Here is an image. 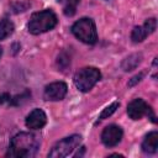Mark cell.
<instances>
[{
	"instance_id": "cell-5",
	"label": "cell",
	"mask_w": 158,
	"mask_h": 158,
	"mask_svg": "<svg viewBox=\"0 0 158 158\" xmlns=\"http://www.w3.org/2000/svg\"><path fill=\"white\" fill-rule=\"evenodd\" d=\"M80 142H81V137L79 135H72L69 137H65L53 146V148L48 153V157H51V158L67 157L80 144Z\"/></svg>"
},
{
	"instance_id": "cell-13",
	"label": "cell",
	"mask_w": 158,
	"mask_h": 158,
	"mask_svg": "<svg viewBox=\"0 0 158 158\" xmlns=\"http://www.w3.org/2000/svg\"><path fill=\"white\" fill-rule=\"evenodd\" d=\"M58 2L63 6V12L67 16H72L75 14V7L79 0H58Z\"/></svg>"
},
{
	"instance_id": "cell-9",
	"label": "cell",
	"mask_w": 158,
	"mask_h": 158,
	"mask_svg": "<svg viewBox=\"0 0 158 158\" xmlns=\"http://www.w3.org/2000/svg\"><path fill=\"white\" fill-rule=\"evenodd\" d=\"M46 121H47L46 114L41 109H35L27 115L26 126L31 130H38V128H42L46 125Z\"/></svg>"
},
{
	"instance_id": "cell-10",
	"label": "cell",
	"mask_w": 158,
	"mask_h": 158,
	"mask_svg": "<svg viewBox=\"0 0 158 158\" xmlns=\"http://www.w3.org/2000/svg\"><path fill=\"white\" fill-rule=\"evenodd\" d=\"M142 149L146 153H156L158 149V132L153 131L148 133L142 143Z\"/></svg>"
},
{
	"instance_id": "cell-1",
	"label": "cell",
	"mask_w": 158,
	"mask_h": 158,
	"mask_svg": "<svg viewBox=\"0 0 158 158\" xmlns=\"http://www.w3.org/2000/svg\"><path fill=\"white\" fill-rule=\"evenodd\" d=\"M40 147V139L36 135L30 132H20L12 137L6 156L15 158L33 157Z\"/></svg>"
},
{
	"instance_id": "cell-15",
	"label": "cell",
	"mask_w": 158,
	"mask_h": 158,
	"mask_svg": "<svg viewBox=\"0 0 158 158\" xmlns=\"http://www.w3.org/2000/svg\"><path fill=\"white\" fill-rule=\"evenodd\" d=\"M120 106V102L118 101H114L111 105H109L107 107H105L104 109V111L100 114V116H99V120H104V118H107L109 116H111L115 111H116V109Z\"/></svg>"
},
{
	"instance_id": "cell-14",
	"label": "cell",
	"mask_w": 158,
	"mask_h": 158,
	"mask_svg": "<svg viewBox=\"0 0 158 158\" xmlns=\"http://www.w3.org/2000/svg\"><path fill=\"white\" fill-rule=\"evenodd\" d=\"M147 36H148V32L144 28V26H137V27H135L133 31H132V33H131V38H132V41L135 43L142 42Z\"/></svg>"
},
{
	"instance_id": "cell-6",
	"label": "cell",
	"mask_w": 158,
	"mask_h": 158,
	"mask_svg": "<svg viewBox=\"0 0 158 158\" xmlns=\"http://www.w3.org/2000/svg\"><path fill=\"white\" fill-rule=\"evenodd\" d=\"M127 114L132 120H139L144 115H149L152 117V121L154 122V116L152 114L151 107L147 105V102L142 99H135L132 100L127 106Z\"/></svg>"
},
{
	"instance_id": "cell-17",
	"label": "cell",
	"mask_w": 158,
	"mask_h": 158,
	"mask_svg": "<svg viewBox=\"0 0 158 158\" xmlns=\"http://www.w3.org/2000/svg\"><path fill=\"white\" fill-rule=\"evenodd\" d=\"M11 100H12V98H11V95L10 94H7V93H4V94H0V104H11Z\"/></svg>"
},
{
	"instance_id": "cell-3",
	"label": "cell",
	"mask_w": 158,
	"mask_h": 158,
	"mask_svg": "<svg viewBox=\"0 0 158 158\" xmlns=\"http://www.w3.org/2000/svg\"><path fill=\"white\" fill-rule=\"evenodd\" d=\"M72 32L78 40H80L86 44H94L98 40L95 22L88 17H84L77 21L72 26Z\"/></svg>"
},
{
	"instance_id": "cell-18",
	"label": "cell",
	"mask_w": 158,
	"mask_h": 158,
	"mask_svg": "<svg viewBox=\"0 0 158 158\" xmlns=\"http://www.w3.org/2000/svg\"><path fill=\"white\" fill-rule=\"evenodd\" d=\"M143 75H144V73H139V74H137L136 77H133V78H132V79H131L130 81H128V85H130V86L135 85V84H136L137 81H139V80H141V79L143 78Z\"/></svg>"
},
{
	"instance_id": "cell-2",
	"label": "cell",
	"mask_w": 158,
	"mask_h": 158,
	"mask_svg": "<svg viewBox=\"0 0 158 158\" xmlns=\"http://www.w3.org/2000/svg\"><path fill=\"white\" fill-rule=\"evenodd\" d=\"M57 16L51 10L35 12L28 21V31L32 35H40L52 30L57 25Z\"/></svg>"
},
{
	"instance_id": "cell-16",
	"label": "cell",
	"mask_w": 158,
	"mask_h": 158,
	"mask_svg": "<svg viewBox=\"0 0 158 158\" xmlns=\"http://www.w3.org/2000/svg\"><path fill=\"white\" fill-rule=\"evenodd\" d=\"M144 28L147 30V32H148V35H151L152 32H154V30H156V26H157V22H156V19H148V20H146V22H144Z\"/></svg>"
},
{
	"instance_id": "cell-11",
	"label": "cell",
	"mask_w": 158,
	"mask_h": 158,
	"mask_svg": "<svg viewBox=\"0 0 158 158\" xmlns=\"http://www.w3.org/2000/svg\"><path fill=\"white\" fill-rule=\"evenodd\" d=\"M14 23L10 20H1L0 21V41L5 40L14 32Z\"/></svg>"
},
{
	"instance_id": "cell-12",
	"label": "cell",
	"mask_w": 158,
	"mask_h": 158,
	"mask_svg": "<svg viewBox=\"0 0 158 158\" xmlns=\"http://www.w3.org/2000/svg\"><path fill=\"white\" fill-rule=\"evenodd\" d=\"M139 62H141V54H132V56H130L128 58H126V59L123 60L122 68H123V70H126V72L132 70V69H135V68L139 64Z\"/></svg>"
},
{
	"instance_id": "cell-19",
	"label": "cell",
	"mask_w": 158,
	"mask_h": 158,
	"mask_svg": "<svg viewBox=\"0 0 158 158\" xmlns=\"http://www.w3.org/2000/svg\"><path fill=\"white\" fill-rule=\"evenodd\" d=\"M1 54H2V49H1V47H0V57H1Z\"/></svg>"
},
{
	"instance_id": "cell-8",
	"label": "cell",
	"mask_w": 158,
	"mask_h": 158,
	"mask_svg": "<svg viewBox=\"0 0 158 158\" xmlns=\"http://www.w3.org/2000/svg\"><path fill=\"white\" fill-rule=\"evenodd\" d=\"M67 94V85L63 81H56L51 83L49 85L46 86L43 96L46 100L49 101H58L62 100Z\"/></svg>"
},
{
	"instance_id": "cell-4",
	"label": "cell",
	"mask_w": 158,
	"mask_h": 158,
	"mask_svg": "<svg viewBox=\"0 0 158 158\" xmlns=\"http://www.w3.org/2000/svg\"><path fill=\"white\" fill-rule=\"evenodd\" d=\"M101 78V74L99 69L94 67H85L75 73L74 75V84L78 88V90L86 93L89 91Z\"/></svg>"
},
{
	"instance_id": "cell-7",
	"label": "cell",
	"mask_w": 158,
	"mask_h": 158,
	"mask_svg": "<svg viewBox=\"0 0 158 158\" xmlns=\"http://www.w3.org/2000/svg\"><path fill=\"white\" fill-rule=\"evenodd\" d=\"M122 138V130L117 125H110L104 128L101 133V141L107 147L116 146Z\"/></svg>"
}]
</instances>
